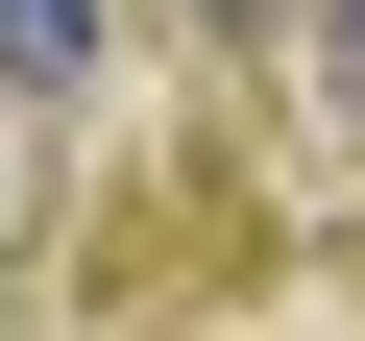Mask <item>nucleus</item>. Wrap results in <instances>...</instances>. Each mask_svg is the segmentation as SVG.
Segmentation results:
<instances>
[{
	"mask_svg": "<svg viewBox=\"0 0 365 341\" xmlns=\"http://www.w3.org/2000/svg\"><path fill=\"white\" fill-rule=\"evenodd\" d=\"M0 98H98V0H0Z\"/></svg>",
	"mask_w": 365,
	"mask_h": 341,
	"instance_id": "nucleus-1",
	"label": "nucleus"
},
{
	"mask_svg": "<svg viewBox=\"0 0 365 341\" xmlns=\"http://www.w3.org/2000/svg\"><path fill=\"white\" fill-rule=\"evenodd\" d=\"M292 49H317V98L365 122V0H292Z\"/></svg>",
	"mask_w": 365,
	"mask_h": 341,
	"instance_id": "nucleus-2",
	"label": "nucleus"
},
{
	"mask_svg": "<svg viewBox=\"0 0 365 341\" xmlns=\"http://www.w3.org/2000/svg\"><path fill=\"white\" fill-rule=\"evenodd\" d=\"M220 25H292V0H220Z\"/></svg>",
	"mask_w": 365,
	"mask_h": 341,
	"instance_id": "nucleus-3",
	"label": "nucleus"
}]
</instances>
